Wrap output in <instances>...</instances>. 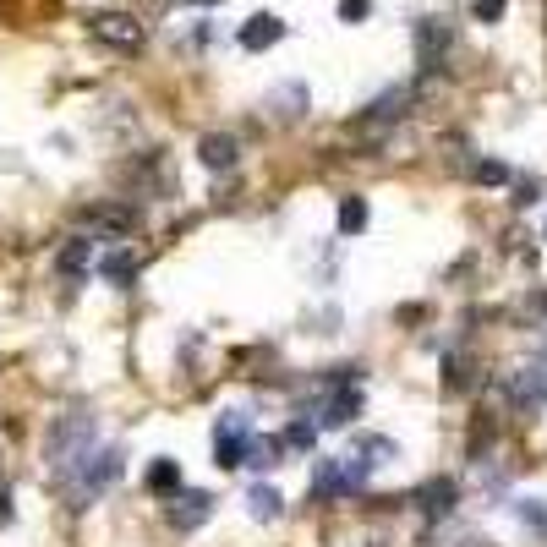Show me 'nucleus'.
Listing matches in <instances>:
<instances>
[{"label": "nucleus", "mask_w": 547, "mask_h": 547, "mask_svg": "<svg viewBox=\"0 0 547 547\" xmlns=\"http://www.w3.org/2000/svg\"><path fill=\"white\" fill-rule=\"evenodd\" d=\"M93 438H99V416L93 411H66V416H55L50 433H44V460L66 476L83 455H93Z\"/></svg>", "instance_id": "obj_1"}, {"label": "nucleus", "mask_w": 547, "mask_h": 547, "mask_svg": "<svg viewBox=\"0 0 547 547\" xmlns=\"http://www.w3.org/2000/svg\"><path fill=\"white\" fill-rule=\"evenodd\" d=\"M121 449H99V455H83L72 465V471H66V498H72V509H83L88 498H99L104 487L115 482V476H121Z\"/></svg>", "instance_id": "obj_2"}, {"label": "nucleus", "mask_w": 547, "mask_h": 547, "mask_svg": "<svg viewBox=\"0 0 547 547\" xmlns=\"http://www.w3.org/2000/svg\"><path fill=\"white\" fill-rule=\"evenodd\" d=\"M247 444H252V427L241 411H225L214 427V465L219 471H236V465H247Z\"/></svg>", "instance_id": "obj_3"}, {"label": "nucleus", "mask_w": 547, "mask_h": 547, "mask_svg": "<svg viewBox=\"0 0 547 547\" xmlns=\"http://www.w3.org/2000/svg\"><path fill=\"white\" fill-rule=\"evenodd\" d=\"M411 104H416V88H389V93H378V99L367 104L362 126H367L372 137H383L389 126H400L405 115H411Z\"/></svg>", "instance_id": "obj_4"}, {"label": "nucleus", "mask_w": 547, "mask_h": 547, "mask_svg": "<svg viewBox=\"0 0 547 547\" xmlns=\"http://www.w3.org/2000/svg\"><path fill=\"white\" fill-rule=\"evenodd\" d=\"M88 33L99 44H110V50H137V44H143V22L126 17V11H99V17H88Z\"/></svg>", "instance_id": "obj_5"}, {"label": "nucleus", "mask_w": 547, "mask_h": 547, "mask_svg": "<svg viewBox=\"0 0 547 547\" xmlns=\"http://www.w3.org/2000/svg\"><path fill=\"white\" fill-rule=\"evenodd\" d=\"M208 515H214V498H208V493H197V487H176V493H170L165 520H170L176 531H197V526H208Z\"/></svg>", "instance_id": "obj_6"}, {"label": "nucleus", "mask_w": 547, "mask_h": 547, "mask_svg": "<svg viewBox=\"0 0 547 547\" xmlns=\"http://www.w3.org/2000/svg\"><path fill=\"white\" fill-rule=\"evenodd\" d=\"M504 394L515 411H547V372L542 367H520L504 378Z\"/></svg>", "instance_id": "obj_7"}, {"label": "nucleus", "mask_w": 547, "mask_h": 547, "mask_svg": "<svg viewBox=\"0 0 547 547\" xmlns=\"http://www.w3.org/2000/svg\"><path fill=\"white\" fill-rule=\"evenodd\" d=\"M411 504L422 509V520H449V515H455V504H460L455 476H433V482H422V487H416V498H411Z\"/></svg>", "instance_id": "obj_8"}, {"label": "nucleus", "mask_w": 547, "mask_h": 547, "mask_svg": "<svg viewBox=\"0 0 547 547\" xmlns=\"http://www.w3.org/2000/svg\"><path fill=\"white\" fill-rule=\"evenodd\" d=\"M83 225L93 230V236L121 241V236H132V230H137V208L132 203H99V208H88V214H83Z\"/></svg>", "instance_id": "obj_9"}, {"label": "nucleus", "mask_w": 547, "mask_h": 547, "mask_svg": "<svg viewBox=\"0 0 547 547\" xmlns=\"http://www.w3.org/2000/svg\"><path fill=\"white\" fill-rule=\"evenodd\" d=\"M449 44H455V33H449L444 17H422V22H416V55H422L427 72H438V61H444Z\"/></svg>", "instance_id": "obj_10"}, {"label": "nucleus", "mask_w": 547, "mask_h": 547, "mask_svg": "<svg viewBox=\"0 0 547 547\" xmlns=\"http://www.w3.org/2000/svg\"><path fill=\"white\" fill-rule=\"evenodd\" d=\"M279 39H285V22H279L274 11H258V17L241 22V50H252V55H258V50H274Z\"/></svg>", "instance_id": "obj_11"}, {"label": "nucleus", "mask_w": 547, "mask_h": 547, "mask_svg": "<svg viewBox=\"0 0 547 547\" xmlns=\"http://www.w3.org/2000/svg\"><path fill=\"white\" fill-rule=\"evenodd\" d=\"M55 269H61V279H83L93 269V236H72L61 252H55Z\"/></svg>", "instance_id": "obj_12"}, {"label": "nucleus", "mask_w": 547, "mask_h": 547, "mask_svg": "<svg viewBox=\"0 0 547 547\" xmlns=\"http://www.w3.org/2000/svg\"><path fill=\"white\" fill-rule=\"evenodd\" d=\"M236 154H241V148H236V137H230V132H208L203 143H197V159H203L208 170H230V165H236Z\"/></svg>", "instance_id": "obj_13"}, {"label": "nucleus", "mask_w": 547, "mask_h": 547, "mask_svg": "<svg viewBox=\"0 0 547 547\" xmlns=\"http://www.w3.org/2000/svg\"><path fill=\"white\" fill-rule=\"evenodd\" d=\"M312 493L318 498H345L351 487H345V471H340V455L318 460V471H312Z\"/></svg>", "instance_id": "obj_14"}, {"label": "nucleus", "mask_w": 547, "mask_h": 547, "mask_svg": "<svg viewBox=\"0 0 547 547\" xmlns=\"http://www.w3.org/2000/svg\"><path fill=\"white\" fill-rule=\"evenodd\" d=\"M356 411H362V394H356V389H334V400L323 405V416H318V422H323V427H345Z\"/></svg>", "instance_id": "obj_15"}, {"label": "nucleus", "mask_w": 547, "mask_h": 547, "mask_svg": "<svg viewBox=\"0 0 547 547\" xmlns=\"http://www.w3.org/2000/svg\"><path fill=\"white\" fill-rule=\"evenodd\" d=\"M476 383H482V372H476L471 356H449L444 362V389L449 394H465V389H476Z\"/></svg>", "instance_id": "obj_16"}, {"label": "nucleus", "mask_w": 547, "mask_h": 547, "mask_svg": "<svg viewBox=\"0 0 547 547\" xmlns=\"http://www.w3.org/2000/svg\"><path fill=\"white\" fill-rule=\"evenodd\" d=\"M356 455L378 471L383 460H400V444H394V438H378V433H362V438H356Z\"/></svg>", "instance_id": "obj_17"}, {"label": "nucleus", "mask_w": 547, "mask_h": 547, "mask_svg": "<svg viewBox=\"0 0 547 547\" xmlns=\"http://www.w3.org/2000/svg\"><path fill=\"white\" fill-rule=\"evenodd\" d=\"M143 482H148V493L170 498V493L181 487V465H176V460H154V465H148V476H143Z\"/></svg>", "instance_id": "obj_18"}, {"label": "nucleus", "mask_w": 547, "mask_h": 547, "mask_svg": "<svg viewBox=\"0 0 547 547\" xmlns=\"http://www.w3.org/2000/svg\"><path fill=\"white\" fill-rule=\"evenodd\" d=\"M367 230V197H340V236H362Z\"/></svg>", "instance_id": "obj_19"}, {"label": "nucleus", "mask_w": 547, "mask_h": 547, "mask_svg": "<svg viewBox=\"0 0 547 547\" xmlns=\"http://www.w3.org/2000/svg\"><path fill=\"white\" fill-rule=\"evenodd\" d=\"M247 509H252V520H279V509H285V498H279L274 493V487H252V493H247Z\"/></svg>", "instance_id": "obj_20"}, {"label": "nucleus", "mask_w": 547, "mask_h": 547, "mask_svg": "<svg viewBox=\"0 0 547 547\" xmlns=\"http://www.w3.org/2000/svg\"><path fill=\"white\" fill-rule=\"evenodd\" d=\"M279 449H285L279 438H252V444H247V465H252V471H274Z\"/></svg>", "instance_id": "obj_21"}, {"label": "nucleus", "mask_w": 547, "mask_h": 547, "mask_svg": "<svg viewBox=\"0 0 547 547\" xmlns=\"http://www.w3.org/2000/svg\"><path fill=\"white\" fill-rule=\"evenodd\" d=\"M99 274L110 279V285H126V279L137 274V258L132 252H110V258H99Z\"/></svg>", "instance_id": "obj_22"}, {"label": "nucleus", "mask_w": 547, "mask_h": 547, "mask_svg": "<svg viewBox=\"0 0 547 547\" xmlns=\"http://www.w3.org/2000/svg\"><path fill=\"white\" fill-rule=\"evenodd\" d=\"M471 181H482V186H504V181H509L504 159H476V165H471Z\"/></svg>", "instance_id": "obj_23"}, {"label": "nucleus", "mask_w": 547, "mask_h": 547, "mask_svg": "<svg viewBox=\"0 0 547 547\" xmlns=\"http://www.w3.org/2000/svg\"><path fill=\"white\" fill-rule=\"evenodd\" d=\"M279 444H290V449H312V444H318V427H312V422H290Z\"/></svg>", "instance_id": "obj_24"}, {"label": "nucleus", "mask_w": 547, "mask_h": 547, "mask_svg": "<svg viewBox=\"0 0 547 547\" xmlns=\"http://www.w3.org/2000/svg\"><path fill=\"white\" fill-rule=\"evenodd\" d=\"M515 515H520V526H531V531H547V509L537 504V498H526V504H515Z\"/></svg>", "instance_id": "obj_25"}, {"label": "nucleus", "mask_w": 547, "mask_h": 547, "mask_svg": "<svg viewBox=\"0 0 547 547\" xmlns=\"http://www.w3.org/2000/svg\"><path fill=\"white\" fill-rule=\"evenodd\" d=\"M509 11V0H471V17L476 22H498Z\"/></svg>", "instance_id": "obj_26"}, {"label": "nucleus", "mask_w": 547, "mask_h": 547, "mask_svg": "<svg viewBox=\"0 0 547 547\" xmlns=\"http://www.w3.org/2000/svg\"><path fill=\"white\" fill-rule=\"evenodd\" d=\"M537 197H542V181L537 176H520L515 181V203H537Z\"/></svg>", "instance_id": "obj_27"}, {"label": "nucleus", "mask_w": 547, "mask_h": 547, "mask_svg": "<svg viewBox=\"0 0 547 547\" xmlns=\"http://www.w3.org/2000/svg\"><path fill=\"white\" fill-rule=\"evenodd\" d=\"M367 11H372L367 0H340V22H362Z\"/></svg>", "instance_id": "obj_28"}, {"label": "nucleus", "mask_w": 547, "mask_h": 547, "mask_svg": "<svg viewBox=\"0 0 547 547\" xmlns=\"http://www.w3.org/2000/svg\"><path fill=\"white\" fill-rule=\"evenodd\" d=\"M455 547H493V542H482V537H465V542H455Z\"/></svg>", "instance_id": "obj_29"}, {"label": "nucleus", "mask_w": 547, "mask_h": 547, "mask_svg": "<svg viewBox=\"0 0 547 547\" xmlns=\"http://www.w3.org/2000/svg\"><path fill=\"white\" fill-rule=\"evenodd\" d=\"M176 6H219V0H176Z\"/></svg>", "instance_id": "obj_30"}, {"label": "nucleus", "mask_w": 547, "mask_h": 547, "mask_svg": "<svg viewBox=\"0 0 547 547\" xmlns=\"http://www.w3.org/2000/svg\"><path fill=\"white\" fill-rule=\"evenodd\" d=\"M542 372H547V345H542Z\"/></svg>", "instance_id": "obj_31"}]
</instances>
